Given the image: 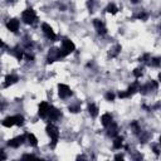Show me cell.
Wrapping results in <instances>:
<instances>
[{"label": "cell", "instance_id": "6da1fadb", "mask_svg": "<svg viewBox=\"0 0 161 161\" xmlns=\"http://www.w3.org/2000/svg\"><path fill=\"white\" fill-rule=\"evenodd\" d=\"M74 49H76L74 43L71 42L67 38H64L62 40V48L57 49V57H58V59L59 58H63V57H67L68 54H71L72 52H74Z\"/></svg>", "mask_w": 161, "mask_h": 161}, {"label": "cell", "instance_id": "7a4b0ae2", "mask_svg": "<svg viewBox=\"0 0 161 161\" xmlns=\"http://www.w3.org/2000/svg\"><path fill=\"white\" fill-rule=\"evenodd\" d=\"M45 131H47L48 136L52 140V145L50 146L52 147H55V145L58 142V139H59V130H58V127L54 126V125H52V123H49L47 126V128H45Z\"/></svg>", "mask_w": 161, "mask_h": 161}, {"label": "cell", "instance_id": "3957f363", "mask_svg": "<svg viewBox=\"0 0 161 161\" xmlns=\"http://www.w3.org/2000/svg\"><path fill=\"white\" fill-rule=\"evenodd\" d=\"M2 123H3V126H5V127H12V126H14V125H17V126H23V125H24V117L20 116V115L12 116V117H7Z\"/></svg>", "mask_w": 161, "mask_h": 161}, {"label": "cell", "instance_id": "277c9868", "mask_svg": "<svg viewBox=\"0 0 161 161\" xmlns=\"http://www.w3.org/2000/svg\"><path fill=\"white\" fill-rule=\"evenodd\" d=\"M21 18H23V21L25 24H34L37 21V14L31 8L24 10L23 14H21Z\"/></svg>", "mask_w": 161, "mask_h": 161}, {"label": "cell", "instance_id": "5b68a950", "mask_svg": "<svg viewBox=\"0 0 161 161\" xmlns=\"http://www.w3.org/2000/svg\"><path fill=\"white\" fill-rule=\"evenodd\" d=\"M42 30H43V33L45 34V37L48 38V39H50V40H57V34L54 33V30H53V28L49 25V24H47V23H43L42 24Z\"/></svg>", "mask_w": 161, "mask_h": 161}, {"label": "cell", "instance_id": "8992f818", "mask_svg": "<svg viewBox=\"0 0 161 161\" xmlns=\"http://www.w3.org/2000/svg\"><path fill=\"white\" fill-rule=\"evenodd\" d=\"M58 93H59V97L60 98H68L72 96V91L67 84H63L59 83L58 84Z\"/></svg>", "mask_w": 161, "mask_h": 161}, {"label": "cell", "instance_id": "52a82bcc", "mask_svg": "<svg viewBox=\"0 0 161 161\" xmlns=\"http://www.w3.org/2000/svg\"><path fill=\"white\" fill-rule=\"evenodd\" d=\"M25 139H26V135H21V136H18V137H15V139L10 140V141L8 142V146H10V147H14V149H17V147H19L20 145H23V142L25 141Z\"/></svg>", "mask_w": 161, "mask_h": 161}, {"label": "cell", "instance_id": "ba28073f", "mask_svg": "<svg viewBox=\"0 0 161 161\" xmlns=\"http://www.w3.org/2000/svg\"><path fill=\"white\" fill-rule=\"evenodd\" d=\"M93 25H94V28H96V30H97V33L98 34H106L107 33V29H106V26H105V24L100 20V19H94L93 20Z\"/></svg>", "mask_w": 161, "mask_h": 161}, {"label": "cell", "instance_id": "9c48e42d", "mask_svg": "<svg viewBox=\"0 0 161 161\" xmlns=\"http://www.w3.org/2000/svg\"><path fill=\"white\" fill-rule=\"evenodd\" d=\"M48 110H49V105L47 102H42L39 105V107H38V115H39V117H42V118L47 117Z\"/></svg>", "mask_w": 161, "mask_h": 161}, {"label": "cell", "instance_id": "30bf717a", "mask_svg": "<svg viewBox=\"0 0 161 161\" xmlns=\"http://www.w3.org/2000/svg\"><path fill=\"white\" fill-rule=\"evenodd\" d=\"M7 28L10 30V31H13V33H17L18 31V29H19V20L18 19H10L8 23H7Z\"/></svg>", "mask_w": 161, "mask_h": 161}, {"label": "cell", "instance_id": "8fae6325", "mask_svg": "<svg viewBox=\"0 0 161 161\" xmlns=\"http://www.w3.org/2000/svg\"><path fill=\"white\" fill-rule=\"evenodd\" d=\"M52 121H54V120H57V118H59L60 117V111L59 110H57L55 107H53V106H49V110H48V115H47Z\"/></svg>", "mask_w": 161, "mask_h": 161}, {"label": "cell", "instance_id": "7c38bea8", "mask_svg": "<svg viewBox=\"0 0 161 161\" xmlns=\"http://www.w3.org/2000/svg\"><path fill=\"white\" fill-rule=\"evenodd\" d=\"M107 134H108V136H111V137H115V136H117V134H118V127H117V125L115 123V122H111L108 126H107Z\"/></svg>", "mask_w": 161, "mask_h": 161}, {"label": "cell", "instance_id": "4fadbf2b", "mask_svg": "<svg viewBox=\"0 0 161 161\" xmlns=\"http://www.w3.org/2000/svg\"><path fill=\"white\" fill-rule=\"evenodd\" d=\"M18 79H19V78H18L17 76H14V74H8V76L5 77V81H4V87H10L12 84L17 83Z\"/></svg>", "mask_w": 161, "mask_h": 161}, {"label": "cell", "instance_id": "5bb4252c", "mask_svg": "<svg viewBox=\"0 0 161 161\" xmlns=\"http://www.w3.org/2000/svg\"><path fill=\"white\" fill-rule=\"evenodd\" d=\"M121 45L120 44H117V45H115L113 48H111L110 49V52H108V57H111V58H115V57H117L118 55V53L121 52Z\"/></svg>", "mask_w": 161, "mask_h": 161}, {"label": "cell", "instance_id": "9a60e30c", "mask_svg": "<svg viewBox=\"0 0 161 161\" xmlns=\"http://www.w3.org/2000/svg\"><path fill=\"white\" fill-rule=\"evenodd\" d=\"M88 112H89V115H91L92 117H97V116H98V107L96 106L94 103H91V105L88 106Z\"/></svg>", "mask_w": 161, "mask_h": 161}, {"label": "cell", "instance_id": "2e32d148", "mask_svg": "<svg viewBox=\"0 0 161 161\" xmlns=\"http://www.w3.org/2000/svg\"><path fill=\"white\" fill-rule=\"evenodd\" d=\"M101 121H102V125H103L105 127H107V126L112 122V115H111V113H105V115L102 116Z\"/></svg>", "mask_w": 161, "mask_h": 161}, {"label": "cell", "instance_id": "e0dca14e", "mask_svg": "<svg viewBox=\"0 0 161 161\" xmlns=\"http://www.w3.org/2000/svg\"><path fill=\"white\" fill-rule=\"evenodd\" d=\"M139 88H140V84H139V82H135V83H132L130 87H128V89H127V93L130 94V96H132L134 93H136V92L139 91Z\"/></svg>", "mask_w": 161, "mask_h": 161}, {"label": "cell", "instance_id": "ac0fdd59", "mask_svg": "<svg viewBox=\"0 0 161 161\" xmlns=\"http://www.w3.org/2000/svg\"><path fill=\"white\" fill-rule=\"evenodd\" d=\"M13 54L15 55V58H17L18 60H21V59H23V57H24V52H23L19 47H15V48L13 49Z\"/></svg>", "mask_w": 161, "mask_h": 161}, {"label": "cell", "instance_id": "d6986e66", "mask_svg": "<svg viewBox=\"0 0 161 161\" xmlns=\"http://www.w3.org/2000/svg\"><path fill=\"white\" fill-rule=\"evenodd\" d=\"M26 139H28V142L31 145V146H37L38 145V140H37V137L33 135V134H28L26 135Z\"/></svg>", "mask_w": 161, "mask_h": 161}, {"label": "cell", "instance_id": "ffe728a7", "mask_svg": "<svg viewBox=\"0 0 161 161\" xmlns=\"http://www.w3.org/2000/svg\"><path fill=\"white\" fill-rule=\"evenodd\" d=\"M122 144H123V139L121 136H117L115 139V141H113V149H116V150L121 149L122 147Z\"/></svg>", "mask_w": 161, "mask_h": 161}, {"label": "cell", "instance_id": "44dd1931", "mask_svg": "<svg viewBox=\"0 0 161 161\" xmlns=\"http://www.w3.org/2000/svg\"><path fill=\"white\" fill-rule=\"evenodd\" d=\"M106 12L107 13H111V14H117V12H118V9H117V7L115 5V4H108L107 5V8H106Z\"/></svg>", "mask_w": 161, "mask_h": 161}, {"label": "cell", "instance_id": "7402d4cb", "mask_svg": "<svg viewBox=\"0 0 161 161\" xmlns=\"http://www.w3.org/2000/svg\"><path fill=\"white\" fill-rule=\"evenodd\" d=\"M134 76H135L136 78H140V77L142 76V68H136V69L134 71Z\"/></svg>", "mask_w": 161, "mask_h": 161}, {"label": "cell", "instance_id": "603a6c76", "mask_svg": "<svg viewBox=\"0 0 161 161\" xmlns=\"http://www.w3.org/2000/svg\"><path fill=\"white\" fill-rule=\"evenodd\" d=\"M81 108H79V105H74V106H69V111L71 112H73V113H77L78 111H79Z\"/></svg>", "mask_w": 161, "mask_h": 161}, {"label": "cell", "instance_id": "cb8c5ba5", "mask_svg": "<svg viewBox=\"0 0 161 161\" xmlns=\"http://www.w3.org/2000/svg\"><path fill=\"white\" fill-rule=\"evenodd\" d=\"M131 126H132V128L135 130V134H140V127H139V125H137V122L135 121V122H132L131 123Z\"/></svg>", "mask_w": 161, "mask_h": 161}, {"label": "cell", "instance_id": "d4e9b609", "mask_svg": "<svg viewBox=\"0 0 161 161\" xmlns=\"http://www.w3.org/2000/svg\"><path fill=\"white\" fill-rule=\"evenodd\" d=\"M118 97H120V98H128V97H131V96L128 94L127 92H120V93H118Z\"/></svg>", "mask_w": 161, "mask_h": 161}, {"label": "cell", "instance_id": "484cf974", "mask_svg": "<svg viewBox=\"0 0 161 161\" xmlns=\"http://www.w3.org/2000/svg\"><path fill=\"white\" fill-rule=\"evenodd\" d=\"M106 100H107V101H113V100H115V94H113L112 92H108V93L106 94Z\"/></svg>", "mask_w": 161, "mask_h": 161}, {"label": "cell", "instance_id": "4316f807", "mask_svg": "<svg viewBox=\"0 0 161 161\" xmlns=\"http://www.w3.org/2000/svg\"><path fill=\"white\" fill-rule=\"evenodd\" d=\"M151 64H152V66H155V67H159L160 66V58H154Z\"/></svg>", "mask_w": 161, "mask_h": 161}, {"label": "cell", "instance_id": "83f0119b", "mask_svg": "<svg viewBox=\"0 0 161 161\" xmlns=\"http://www.w3.org/2000/svg\"><path fill=\"white\" fill-rule=\"evenodd\" d=\"M5 159H7V155H5L4 150L0 149V161H2V160H5Z\"/></svg>", "mask_w": 161, "mask_h": 161}, {"label": "cell", "instance_id": "f1b7e54d", "mask_svg": "<svg viewBox=\"0 0 161 161\" xmlns=\"http://www.w3.org/2000/svg\"><path fill=\"white\" fill-rule=\"evenodd\" d=\"M147 17H149V15H147L146 13H142V14H139V15H137V18H139V19H142V20H146Z\"/></svg>", "mask_w": 161, "mask_h": 161}, {"label": "cell", "instance_id": "f546056e", "mask_svg": "<svg viewBox=\"0 0 161 161\" xmlns=\"http://www.w3.org/2000/svg\"><path fill=\"white\" fill-rule=\"evenodd\" d=\"M23 159H37V156L30 154V155H24V156H23Z\"/></svg>", "mask_w": 161, "mask_h": 161}, {"label": "cell", "instance_id": "4dcf8cb0", "mask_svg": "<svg viewBox=\"0 0 161 161\" xmlns=\"http://www.w3.org/2000/svg\"><path fill=\"white\" fill-rule=\"evenodd\" d=\"M115 160H123V155H121V154L116 155V156H115Z\"/></svg>", "mask_w": 161, "mask_h": 161}, {"label": "cell", "instance_id": "1f68e13d", "mask_svg": "<svg viewBox=\"0 0 161 161\" xmlns=\"http://www.w3.org/2000/svg\"><path fill=\"white\" fill-rule=\"evenodd\" d=\"M25 58H26V59H29V60H33V58H34V57H33V55H29V54H25Z\"/></svg>", "mask_w": 161, "mask_h": 161}, {"label": "cell", "instance_id": "d6a6232c", "mask_svg": "<svg viewBox=\"0 0 161 161\" xmlns=\"http://www.w3.org/2000/svg\"><path fill=\"white\" fill-rule=\"evenodd\" d=\"M154 151H155V154H156V155H159V152H160V151H159V149H157V146H154Z\"/></svg>", "mask_w": 161, "mask_h": 161}, {"label": "cell", "instance_id": "836d02e7", "mask_svg": "<svg viewBox=\"0 0 161 161\" xmlns=\"http://www.w3.org/2000/svg\"><path fill=\"white\" fill-rule=\"evenodd\" d=\"M139 2H140V0H131V3H132V4H137Z\"/></svg>", "mask_w": 161, "mask_h": 161}, {"label": "cell", "instance_id": "e575fe53", "mask_svg": "<svg viewBox=\"0 0 161 161\" xmlns=\"http://www.w3.org/2000/svg\"><path fill=\"white\" fill-rule=\"evenodd\" d=\"M3 45H4V42H3L2 39H0V47H3Z\"/></svg>", "mask_w": 161, "mask_h": 161}]
</instances>
